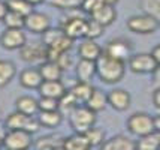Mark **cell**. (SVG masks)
Instances as JSON below:
<instances>
[{"mask_svg":"<svg viewBox=\"0 0 160 150\" xmlns=\"http://www.w3.org/2000/svg\"><path fill=\"white\" fill-rule=\"evenodd\" d=\"M126 72V62L102 53L96 60V75L105 84L120 83Z\"/></svg>","mask_w":160,"mask_h":150,"instance_id":"6da1fadb","label":"cell"},{"mask_svg":"<svg viewBox=\"0 0 160 150\" xmlns=\"http://www.w3.org/2000/svg\"><path fill=\"white\" fill-rule=\"evenodd\" d=\"M98 113H94L91 108H88L87 105H78L68 117H69V125L70 128L73 129V132H81L85 134L90 128H93L96 125V117Z\"/></svg>","mask_w":160,"mask_h":150,"instance_id":"7a4b0ae2","label":"cell"},{"mask_svg":"<svg viewBox=\"0 0 160 150\" xmlns=\"http://www.w3.org/2000/svg\"><path fill=\"white\" fill-rule=\"evenodd\" d=\"M5 126L8 129H22L30 134H35L41 129V123L36 116H27L21 111H15L6 117Z\"/></svg>","mask_w":160,"mask_h":150,"instance_id":"3957f363","label":"cell"},{"mask_svg":"<svg viewBox=\"0 0 160 150\" xmlns=\"http://www.w3.org/2000/svg\"><path fill=\"white\" fill-rule=\"evenodd\" d=\"M33 144L32 134L22 129H8L3 135V147L8 150H26Z\"/></svg>","mask_w":160,"mask_h":150,"instance_id":"277c9868","label":"cell"},{"mask_svg":"<svg viewBox=\"0 0 160 150\" xmlns=\"http://www.w3.org/2000/svg\"><path fill=\"white\" fill-rule=\"evenodd\" d=\"M129 132L136 137H144L154 132V117L147 113H133L127 119Z\"/></svg>","mask_w":160,"mask_h":150,"instance_id":"5b68a950","label":"cell"},{"mask_svg":"<svg viewBox=\"0 0 160 150\" xmlns=\"http://www.w3.org/2000/svg\"><path fill=\"white\" fill-rule=\"evenodd\" d=\"M160 27V21L147 14L133 15L127 20V29L136 35H151Z\"/></svg>","mask_w":160,"mask_h":150,"instance_id":"8992f818","label":"cell"},{"mask_svg":"<svg viewBox=\"0 0 160 150\" xmlns=\"http://www.w3.org/2000/svg\"><path fill=\"white\" fill-rule=\"evenodd\" d=\"M60 29L64 32V35L70 39L77 41L85 38V29H87V20L84 17H64Z\"/></svg>","mask_w":160,"mask_h":150,"instance_id":"52a82bcc","label":"cell"},{"mask_svg":"<svg viewBox=\"0 0 160 150\" xmlns=\"http://www.w3.org/2000/svg\"><path fill=\"white\" fill-rule=\"evenodd\" d=\"M103 53L109 54L111 57H115L118 60H129L132 57L133 53V45L130 41H127L124 38H115V39H111L109 42L106 44Z\"/></svg>","mask_w":160,"mask_h":150,"instance_id":"ba28073f","label":"cell"},{"mask_svg":"<svg viewBox=\"0 0 160 150\" xmlns=\"http://www.w3.org/2000/svg\"><path fill=\"white\" fill-rule=\"evenodd\" d=\"M130 71L135 74H153L157 68V62L151 53H139L132 54V57L127 60Z\"/></svg>","mask_w":160,"mask_h":150,"instance_id":"9c48e42d","label":"cell"},{"mask_svg":"<svg viewBox=\"0 0 160 150\" xmlns=\"http://www.w3.org/2000/svg\"><path fill=\"white\" fill-rule=\"evenodd\" d=\"M20 57L27 63H42L47 60V47L43 44H24L20 48Z\"/></svg>","mask_w":160,"mask_h":150,"instance_id":"30bf717a","label":"cell"},{"mask_svg":"<svg viewBox=\"0 0 160 150\" xmlns=\"http://www.w3.org/2000/svg\"><path fill=\"white\" fill-rule=\"evenodd\" d=\"M27 42V38L22 29H5V32L0 35V45L5 50H20L24 44Z\"/></svg>","mask_w":160,"mask_h":150,"instance_id":"8fae6325","label":"cell"},{"mask_svg":"<svg viewBox=\"0 0 160 150\" xmlns=\"http://www.w3.org/2000/svg\"><path fill=\"white\" fill-rule=\"evenodd\" d=\"M49 26H51L49 17L43 12L32 11L24 18V29H27L28 32H32L35 35H42L43 32H47L49 29Z\"/></svg>","mask_w":160,"mask_h":150,"instance_id":"7c38bea8","label":"cell"},{"mask_svg":"<svg viewBox=\"0 0 160 150\" xmlns=\"http://www.w3.org/2000/svg\"><path fill=\"white\" fill-rule=\"evenodd\" d=\"M132 98L129 92H126L124 89H114L108 93V104L111 105L115 111H126L130 107Z\"/></svg>","mask_w":160,"mask_h":150,"instance_id":"4fadbf2b","label":"cell"},{"mask_svg":"<svg viewBox=\"0 0 160 150\" xmlns=\"http://www.w3.org/2000/svg\"><path fill=\"white\" fill-rule=\"evenodd\" d=\"M102 53H103V50H102L100 45L96 42V39L84 38V41L79 44V47H78V56H79V59H87V60L96 62Z\"/></svg>","mask_w":160,"mask_h":150,"instance_id":"5bb4252c","label":"cell"},{"mask_svg":"<svg viewBox=\"0 0 160 150\" xmlns=\"http://www.w3.org/2000/svg\"><path fill=\"white\" fill-rule=\"evenodd\" d=\"M38 90H39L41 96H48V98H54V99H60L66 93L62 80H43Z\"/></svg>","mask_w":160,"mask_h":150,"instance_id":"9a60e30c","label":"cell"},{"mask_svg":"<svg viewBox=\"0 0 160 150\" xmlns=\"http://www.w3.org/2000/svg\"><path fill=\"white\" fill-rule=\"evenodd\" d=\"M90 18H93L94 21H98L99 24H102L103 27H108V26H111L112 23L115 21L117 11H115V8L112 6V5L103 3L99 9H96V11L90 15Z\"/></svg>","mask_w":160,"mask_h":150,"instance_id":"2e32d148","label":"cell"},{"mask_svg":"<svg viewBox=\"0 0 160 150\" xmlns=\"http://www.w3.org/2000/svg\"><path fill=\"white\" fill-rule=\"evenodd\" d=\"M75 75H77L78 81L90 83L93 77L96 75V62L87 60V59H79V62L75 66Z\"/></svg>","mask_w":160,"mask_h":150,"instance_id":"e0dca14e","label":"cell"},{"mask_svg":"<svg viewBox=\"0 0 160 150\" xmlns=\"http://www.w3.org/2000/svg\"><path fill=\"white\" fill-rule=\"evenodd\" d=\"M42 81L43 78H42L39 68H28L20 74V84L26 89H39Z\"/></svg>","mask_w":160,"mask_h":150,"instance_id":"ac0fdd59","label":"cell"},{"mask_svg":"<svg viewBox=\"0 0 160 150\" xmlns=\"http://www.w3.org/2000/svg\"><path fill=\"white\" fill-rule=\"evenodd\" d=\"M91 149V144L85 134L75 132L70 137H66L63 140V150H88Z\"/></svg>","mask_w":160,"mask_h":150,"instance_id":"d6986e66","label":"cell"},{"mask_svg":"<svg viewBox=\"0 0 160 150\" xmlns=\"http://www.w3.org/2000/svg\"><path fill=\"white\" fill-rule=\"evenodd\" d=\"M102 149L105 150H135L136 149V143L130 140L126 135H115L106 140L102 146Z\"/></svg>","mask_w":160,"mask_h":150,"instance_id":"ffe728a7","label":"cell"},{"mask_svg":"<svg viewBox=\"0 0 160 150\" xmlns=\"http://www.w3.org/2000/svg\"><path fill=\"white\" fill-rule=\"evenodd\" d=\"M38 120L41 123V126L43 128H57L60 126V123L63 122L64 116L60 113V110H52V111H39L38 114Z\"/></svg>","mask_w":160,"mask_h":150,"instance_id":"44dd1931","label":"cell"},{"mask_svg":"<svg viewBox=\"0 0 160 150\" xmlns=\"http://www.w3.org/2000/svg\"><path fill=\"white\" fill-rule=\"evenodd\" d=\"M85 105L88 108H91L94 113H100V111H103L105 108H106V105H108V95H106L103 90H100V89H94V90L91 92L90 98L85 102Z\"/></svg>","mask_w":160,"mask_h":150,"instance_id":"7402d4cb","label":"cell"},{"mask_svg":"<svg viewBox=\"0 0 160 150\" xmlns=\"http://www.w3.org/2000/svg\"><path fill=\"white\" fill-rule=\"evenodd\" d=\"M15 108L17 111H21L27 116H36L39 113L38 99H35L33 96H20L15 101Z\"/></svg>","mask_w":160,"mask_h":150,"instance_id":"603a6c76","label":"cell"},{"mask_svg":"<svg viewBox=\"0 0 160 150\" xmlns=\"http://www.w3.org/2000/svg\"><path fill=\"white\" fill-rule=\"evenodd\" d=\"M39 71L43 80H62L63 69L54 60H45L39 66Z\"/></svg>","mask_w":160,"mask_h":150,"instance_id":"cb8c5ba5","label":"cell"},{"mask_svg":"<svg viewBox=\"0 0 160 150\" xmlns=\"http://www.w3.org/2000/svg\"><path fill=\"white\" fill-rule=\"evenodd\" d=\"M93 90H94V87L91 86L90 83H87V81H77L69 92L77 98V101L79 104H85L87 99L90 98Z\"/></svg>","mask_w":160,"mask_h":150,"instance_id":"d4e9b609","label":"cell"},{"mask_svg":"<svg viewBox=\"0 0 160 150\" xmlns=\"http://www.w3.org/2000/svg\"><path fill=\"white\" fill-rule=\"evenodd\" d=\"M17 74V68L11 60H0V89L6 87Z\"/></svg>","mask_w":160,"mask_h":150,"instance_id":"484cf974","label":"cell"},{"mask_svg":"<svg viewBox=\"0 0 160 150\" xmlns=\"http://www.w3.org/2000/svg\"><path fill=\"white\" fill-rule=\"evenodd\" d=\"M160 147V134L159 132H151L148 135L139 137V141L136 143L138 150H159Z\"/></svg>","mask_w":160,"mask_h":150,"instance_id":"4316f807","label":"cell"},{"mask_svg":"<svg viewBox=\"0 0 160 150\" xmlns=\"http://www.w3.org/2000/svg\"><path fill=\"white\" fill-rule=\"evenodd\" d=\"M63 140L57 135H45L41 137L38 141H36L35 147L36 149H42V150H54V149H63Z\"/></svg>","mask_w":160,"mask_h":150,"instance_id":"83f0119b","label":"cell"},{"mask_svg":"<svg viewBox=\"0 0 160 150\" xmlns=\"http://www.w3.org/2000/svg\"><path fill=\"white\" fill-rule=\"evenodd\" d=\"M78 105H79V102L77 101V98L70 92H68V90H66V93L58 99V110H60V113H62L63 116H69Z\"/></svg>","mask_w":160,"mask_h":150,"instance_id":"f1b7e54d","label":"cell"},{"mask_svg":"<svg viewBox=\"0 0 160 150\" xmlns=\"http://www.w3.org/2000/svg\"><path fill=\"white\" fill-rule=\"evenodd\" d=\"M6 5L9 11L17 12V14L22 15V17H27L33 11V6L28 3L27 0H6Z\"/></svg>","mask_w":160,"mask_h":150,"instance_id":"f546056e","label":"cell"},{"mask_svg":"<svg viewBox=\"0 0 160 150\" xmlns=\"http://www.w3.org/2000/svg\"><path fill=\"white\" fill-rule=\"evenodd\" d=\"M142 12L160 21V0H139Z\"/></svg>","mask_w":160,"mask_h":150,"instance_id":"4dcf8cb0","label":"cell"},{"mask_svg":"<svg viewBox=\"0 0 160 150\" xmlns=\"http://www.w3.org/2000/svg\"><path fill=\"white\" fill-rule=\"evenodd\" d=\"M85 135L88 138L91 147H102L103 143L106 141V140H105V131L100 128H96V126H93V128L88 129V131L85 132Z\"/></svg>","mask_w":160,"mask_h":150,"instance_id":"1f68e13d","label":"cell"},{"mask_svg":"<svg viewBox=\"0 0 160 150\" xmlns=\"http://www.w3.org/2000/svg\"><path fill=\"white\" fill-rule=\"evenodd\" d=\"M24 18L22 15L12 12V11H8L6 17L3 18V23L8 29H24Z\"/></svg>","mask_w":160,"mask_h":150,"instance_id":"d6a6232c","label":"cell"},{"mask_svg":"<svg viewBox=\"0 0 160 150\" xmlns=\"http://www.w3.org/2000/svg\"><path fill=\"white\" fill-rule=\"evenodd\" d=\"M105 27L102 24H99L98 21H94L93 18L87 20V29H85V38L88 39H98L103 35Z\"/></svg>","mask_w":160,"mask_h":150,"instance_id":"836d02e7","label":"cell"},{"mask_svg":"<svg viewBox=\"0 0 160 150\" xmlns=\"http://www.w3.org/2000/svg\"><path fill=\"white\" fill-rule=\"evenodd\" d=\"M63 35H64V32H63L60 27H58V29H51V27H49L47 32L42 33V44H43L45 47H49L51 44H54L57 39Z\"/></svg>","mask_w":160,"mask_h":150,"instance_id":"e575fe53","label":"cell"},{"mask_svg":"<svg viewBox=\"0 0 160 150\" xmlns=\"http://www.w3.org/2000/svg\"><path fill=\"white\" fill-rule=\"evenodd\" d=\"M49 3L60 11H69V9L81 8L82 0H49Z\"/></svg>","mask_w":160,"mask_h":150,"instance_id":"d590c367","label":"cell"},{"mask_svg":"<svg viewBox=\"0 0 160 150\" xmlns=\"http://www.w3.org/2000/svg\"><path fill=\"white\" fill-rule=\"evenodd\" d=\"M39 104V111H52L58 110V99L48 98V96H41V99H38Z\"/></svg>","mask_w":160,"mask_h":150,"instance_id":"8d00e7d4","label":"cell"},{"mask_svg":"<svg viewBox=\"0 0 160 150\" xmlns=\"http://www.w3.org/2000/svg\"><path fill=\"white\" fill-rule=\"evenodd\" d=\"M103 5V2L102 0H82V3H81V9H82L85 14L91 15L96 9Z\"/></svg>","mask_w":160,"mask_h":150,"instance_id":"74e56055","label":"cell"},{"mask_svg":"<svg viewBox=\"0 0 160 150\" xmlns=\"http://www.w3.org/2000/svg\"><path fill=\"white\" fill-rule=\"evenodd\" d=\"M56 62L60 65V68H62L63 71H68V69L72 68V65H73V59H72V56H70L69 51H68V53H63Z\"/></svg>","mask_w":160,"mask_h":150,"instance_id":"f35d334b","label":"cell"},{"mask_svg":"<svg viewBox=\"0 0 160 150\" xmlns=\"http://www.w3.org/2000/svg\"><path fill=\"white\" fill-rule=\"evenodd\" d=\"M8 5H6V0L5 2H2L0 0V21H3V18L6 17V14H8Z\"/></svg>","mask_w":160,"mask_h":150,"instance_id":"ab89813d","label":"cell"},{"mask_svg":"<svg viewBox=\"0 0 160 150\" xmlns=\"http://www.w3.org/2000/svg\"><path fill=\"white\" fill-rule=\"evenodd\" d=\"M153 104H154V107L160 110V87L156 89L153 93Z\"/></svg>","mask_w":160,"mask_h":150,"instance_id":"60d3db41","label":"cell"},{"mask_svg":"<svg viewBox=\"0 0 160 150\" xmlns=\"http://www.w3.org/2000/svg\"><path fill=\"white\" fill-rule=\"evenodd\" d=\"M151 54H153V57L156 59V62H157V65H160V44L159 45H156L153 48V51H151Z\"/></svg>","mask_w":160,"mask_h":150,"instance_id":"b9f144b4","label":"cell"},{"mask_svg":"<svg viewBox=\"0 0 160 150\" xmlns=\"http://www.w3.org/2000/svg\"><path fill=\"white\" fill-rule=\"evenodd\" d=\"M153 80H154V83L160 84V65H157V68L154 69V72H153Z\"/></svg>","mask_w":160,"mask_h":150,"instance_id":"7bdbcfd3","label":"cell"},{"mask_svg":"<svg viewBox=\"0 0 160 150\" xmlns=\"http://www.w3.org/2000/svg\"><path fill=\"white\" fill-rule=\"evenodd\" d=\"M154 131L160 134V114H157L154 117Z\"/></svg>","mask_w":160,"mask_h":150,"instance_id":"ee69618b","label":"cell"},{"mask_svg":"<svg viewBox=\"0 0 160 150\" xmlns=\"http://www.w3.org/2000/svg\"><path fill=\"white\" fill-rule=\"evenodd\" d=\"M27 2L32 5V6H36V5H41V3H43L45 0H27Z\"/></svg>","mask_w":160,"mask_h":150,"instance_id":"f6af8a7d","label":"cell"},{"mask_svg":"<svg viewBox=\"0 0 160 150\" xmlns=\"http://www.w3.org/2000/svg\"><path fill=\"white\" fill-rule=\"evenodd\" d=\"M102 2H103V3H106V5H112V6H115L120 0H102Z\"/></svg>","mask_w":160,"mask_h":150,"instance_id":"bcb514c9","label":"cell"},{"mask_svg":"<svg viewBox=\"0 0 160 150\" xmlns=\"http://www.w3.org/2000/svg\"><path fill=\"white\" fill-rule=\"evenodd\" d=\"M0 146H3V135L0 134Z\"/></svg>","mask_w":160,"mask_h":150,"instance_id":"7dc6e473","label":"cell"},{"mask_svg":"<svg viewBox=\"0 0 160 150\" xmlns=\"http://www.w3.org/2000/svg\"><path fill=\"white\" fill-rule=\"evenodd\" d=\"M159 150H160V147H159Z\"/></svg>","mask_w":160,"mask_h":150,"instance_id":"c3c4849f","label":"cell"}]
</instances>
